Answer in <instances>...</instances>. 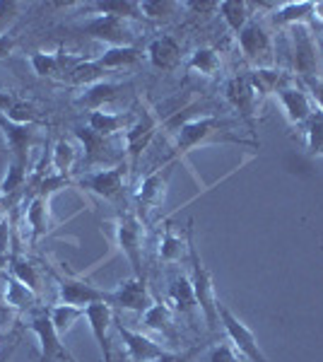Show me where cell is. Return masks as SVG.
Returning <instances> with one entry per match:
<instances>
[{
    "instance_id": "cell-1",
    "label": "cell",
    "mask_w": 323,
    "mask_h": 362,
    "mask_svg": "<svg viewBox=\"0 0 323 362\" xmlns=\"http://www.w3.org/2000/svg\"><path fill=\"white\" fill-rule=\"evenodd\" d=\"M210 143H237L246 145V140L232 136V124L225 119H217L213 114H203V116H193L186 121L184 126L176 131V160L184 155L193 153L201 145Z\"/></svg>"
},
{
    "instance_id": "cell-2",
    "label": "cell",
    "mask_w": 323,
    "mask_h": 362,
    "mask_svg": "<svg viewBox=\"0 0 323 362\" xmlns=\"http://www.w3.org/2000/svg\"><path fill=\"white\" fill-rule=\"evenodd\" d=\"M193 223H189V266H191V273H189V280H191V288H193V295H196V302H198V312L203 314L205 324L208 329H217L220 326V314H217V290H215V283H213V276L210 271L205 268L203 259H201V251H198L196 242H193Z\"/></svg>"
},
{
    "instance_id": "cell-3",
    "label": "cell",
    "mask_w": 323,
    "mask_h": 362,
    "mask_svg": "<svg viewBox=\"0 0 323 362\" xmlns=\"http://www.w3.org/2000/svg\"><path fill=\"white\" fill-rule=\"evenodd\" d=\"M217 314H220V326L225 329L229 343H232L234 350H237L246 362H270L266 358V353L261 350V346H258V338L254 336V331H251L222 300L217 302Z\"/></svg>"
},
{
    "instance_id": "cell-4",
    "label": "cell",
    "mask_w": 323,
    "mask_h": 362,
    "mask_svg": "<svg viewBox=\"0 0 323 362\" xmlns=\"http://www.w3.org/2000/svg\"><path fill=\"white\" fill-rule=\"evenodd\" d=\"M114 242L123 256L128 259V264L133 266L135 278H145V266H143V227H140L138 215L123 213L116 218L114 223Z\"/></svg>"
},
{
    "instance_id": "cell-5",
    "label": "cell",
    "mask_w": 323,
    "mask_h": 362,
    "mask_svg": "<svg viewBox=\"0 0 323 362\" xmlns=\"http://www.w3.org/2000/svg\"><path fill=\"white\" fill-rule=\"evenodd\" d=\"M292 44V68L295 73L307 78H319V39L314 34V27L295 25L287 29Z\"/></svg>"
},
{
    "instance_id": "cell-6",
    "label": "cell",
    "mask_w": 323,
    "mask_h": 362,
    "mask_svg": "<svg viewBox=\"0 0 323 362\" xmlns=\"http://www.w3.org/2000/svg\"><path fill=\"white\" fill-rule=\"evenodd\" d=\"M176 165V157H172L169 162H164L162 167H157L155 172H150L148 177L138 184L135 189V208H138V220L148 218L155 208H160L167 198V189H169V179H172V169Z\"/></svg>"
},
{
    "instance_id": "cell-7",
    "label": "cell",
    "mask_w": 323,
    "mask_h": 362,
    "mask_svg": "<svg viewBox=\"0 0 323 362\" xmlns=\"http://www.w3.org/2000/svg\"><path fill=\"white\" fill-rule=\"evenodd\" d=\"M29 331L39 341V362H73L75 358L63 346V338L58 336L54 321L49 317V309H34L29 319Z\"/></svg>"
},
{
    "instance_id": "cell-8",
    "label": "cell",
    "mask_w": 323,
    "mask_h": 362,
    "mask_svg": "<svg viewBox=\"0 0 323 362\" xmlns=\"http://www.w3.org/2000/svg\"><path fill=\"white\" fill-rule=\"evenodd\" d=\"M160 126H162L160 116L152 112V109L143 107L138 116H135L133 126L123 133V155H128V160H131V169H138L140 157L150 148L152 138L157 136Z\"/></svg>"
},
{
    "instance_id": "cell-9",
    "label": "cell",
    "mask_w": 323,
    "mask_h": 362,
    "mask_svg": "<svg viewBox=\"0 0 323 362\" xmlns=\"http://www.w3.org/2000/svg\"><path fill=\"white\" fill-rule=\"evenodd\" d=\"M78 32H82L85 37L95 39L109 46H135V32L128 20L121 17H111V15H95L90 20H85L78 27Z\"/></svg>"
},
{
    "instance_id": "cell-10",
    "label": "cell",
    "mask_w": 323,
    "mask_h": 362,
    "mask_svg": "<svg viewBox=\"0 0 323 362\" xmlns=\"http://www.w3.org/2000/svg\"><path fill=\"white\" fill-rule=\"evenodd\" d=\"M225 95H227V102L232 104V109L237 112L239 121L246 124L249 133L254 136V143H258L256 138V131H258V97L251 87L249 78L246 75H234V78L227 80V87H225Z\"/></svg>"
},
{
    "instance_id": "cell-11",
    "label": "cell",
    "mask_w": 323,
    "mask_h": 362,
    "mask_svg": "<svg viewBox=\"0 0 323 362\" xmlns=\"http://www.w3.org/2000/svg\"><path fill=\"white\" fill-rule=\"evenodd\" d=\"M155 297H152L148 280L145 278H126L116 285L114 290H109V302L111 309H121V312H133V314H145L148 309L155 305Z\"/></svg>"
},
{
    "instance_id": "cell-12",
    "label": "cell",
    "mask_w": 323,
    "mask_h": 362,
    "mask_svg": "<svg viewBox=\"0 0 323 362\" xmlns=\"http://www.w3.org/2000/svg\"><path fill=\"white\" fill-rule=\"evenodd\" d=\"M237 42L242 54L254 63L256 68H270L273 66V37L263 22L251 20L242 32L237 34Z\"/></svg>"
},
{
    "instance_id": "cell-13",
    "label": "cell",
    "mask_w": 323,
    "mask_h": 362,
    "mask_svg": "<svg viewBox=\"0 0 323 362\" xmlns=\"http://www.w3.org/2000/svg\"><path fill=\"white\" fill-rule=\"evenodd\" d=\"M56 276V288H58V300L63 305H75V307H90L97 302H109V290H102L97 285L87 283L78 276Z\"/></svg>"
},
{
    "instance_id": "cell-14",
    "label": "cell",
    "mask_w": 323,
    "mask_h": 362,
    "mask_svg": "<svg viewBox=\"0 0 323 362\" xmlns=\"http://www.w3.org/2000/svg\"><path fill=\"white\" fill-rule=\"evenodd\" d=\"M0 133L5 138V145L10 150V160H20L29 165V155L37 148V143L41 140L39 136V126H29V124H15L8 116L0 112Z\"/></svg>"
},
{
    "instance_id": "cell-15",
    "label": "cell",
    "mask_w": 323,
    "mask_h": 362,
    "mask_svg": "<svg viewBox=\"0 0 323 362\" xmlns=\"http://www.w3.org/2000/svg\"><path fill=\"white\" fill-rule=\"evenodd\" d=\"M75 138L82 143V165L87 167V172H92L97 165L99 169H104V165H111V150L116 148V143L123 140V136L119 138H107V136H99L92 128L78 126L75 128ZM111 167H119V165H111Z\"/></svg>"
},
{
    "instance_id": "cell-16",
    "label": "cell",
    "mask_w": 323,
    "mask_h": 362,
    "mask_svg": "<svg viewBox=\"0 0 323 362\" xmlns=\"http://www.w3.org/2000/svg\"><path fill=\"white\" fill-rule=\"evenodd\" d=\"M78 186L87 191L92 196H99L104 201H119L126 191L123 186V167H104V169H92V172H85L78 179Z\"/></svg>"
},
{
    "instance_id": "cell-17",
    "label": "cell",
    "mask_w": 323,
    "mask_h": 362,
    "mask_svg": "<svg viewBox=\"0 0 323 362\" xmlns=\"http://www.w3.org/2000/svg\"><path fill=\"white\" fill-rule=\"evenodd\" d=\"M114 329L121 336L123 346H126V355L131 362H155L160 360L167 348H162L157 341H152L150 336H145L143 331H133L128 326H123L121 321L114 319Z\"/></svg>"
},
{
    "instance_id": "cell-18",
    "label": "cell",
    "mask_w": 323,
    "mask_h": 362,
    "mask_svg": "<svg viewBox=\"0 0 323 362\" xmlns=\"http://www.w3.org/2000/svg\"><path fill=\"white\" fill-rule=\"evenodd\" d=\"M275 99H278L285 119L290 121L292 126H307L311 116L316 114L314 104H311V97L302 90V87L287 85L275 95Z\"/></svg>"
},
{
    "instance_id": "cell-19",
    "label": "cell",
    "mask_w": 323,
    "mask_h": 362,
    "mask_svg": "<svg viewBox=\"0 0 323 362\" xmlns=\"http://www.w3.org/2000/svg\"><path fill=\"white\" fill-rule=\"evenodd\" d=\"M82 58H75L66 54L63 49L58 51H37V54L29 56V63H32L34 73L39 78L46 80H66V75L73 70L75 63H80Z\"/></svg>"
},
{
    "instance_id": "cell-20",
    "label": "cell",
    "mask_w": 323,
    "mask_h": 362,
    "mask_svg": "<svg viewBox=\"0 0 323 362\" xmlns=\"http://www.w3.org/2000/svg\"><path fill=\"white\" fill-rule=\"evenodd\" d=\"M85 319L90 324V331L99 346V353H102V362H111L109 329L114 326V309L107 302H97V305L85 307Z\"/></svg>"
},
{
    "instance_id": "cell-21",
    "label": "cell",
    "mask_w": 323,
    "mask_h": 362,
    "mask_svg": "<svg viewBox=\"0 0 323 362\" xmlns=\"http://www.w3.org/2000/svg\"><path fill=\"white\" fill-rule=\"evenodd\" d=\"M145 54H148L152 68L169 73V70H174L181 63V44L174 37H169V34H160V37H155L148 44Z\"/></svg>"
},
{
    "instance_id": "cell-22",
    "label": "cell",
    "mask_w": 323,
    "mask_h": 362,
    "mask_svg": "<svg viewBox=\"0 0 323 362\" xmlns=\"http://www.w3.org/2000/svg\"><path fill=\"white\" fill-rule=\"evenodd\" d=\"M123 85L111 83V80H102L90 87H82V92L75 97V107L85 109V112H102L107 104L116 102V97L121 95Z\"/></svg>"
},
{
    "instance_id": "cell-23",
    "label": "cell",
    "mask_w": 323,
    "mask_h": 362,
    "mask_svg": "<svg viewBox=\"0 0 323 362\" xmlns=\"http://www.w3.org/2000/svg\"><path fill=\"white\" fill-rule=\"evenodd\" d=\"M167 305L172 307V312L181 314V317H193V314L198 312V302H196V295H193L189 276L176 273V276L169 280Z\"/></svg>"
},
{
    "instance_id": "cell-24",
    "label": "cell",
    "mask_w": 323,
    "mask_h": 362,
    "mask_svg": "<svg viewBox=\"0 0 323 362\" xmlns=\"http://www.w3.org/2000/svg\"><path fill=\"white\" fill-rule=\"evenodd\" d=\"M25 223L32 232V244H39L41 237L51 232V198L32 196L25 206Z\"/></svg>"
},
{
    "instance_id": "cell-25",
    "label": "cell",
    "mask_w": 323,
    "mask_h": 362,
    "mask_svg": "<svg viewBox=\"0 0 323 362\" xmlns=\"http://www.w3.org/2000/svg\"><path fill=\"white\" fill-rule=\"evenodd\" d=\"M246 78H249L251 87H254L258 102H263L266 97L270 95H278L283 87L290 85V75L285 73V70L280 68H254L246 73Z\"/></svg>"
},
{
    "instance_id": "cell-26",
    "label": "cell",
    "mask_w": 323,
    "mask_h": 362,
    "mask_svg": "<svg viewBox=\"0 0 323 362\" xmlns=\"http://www.w3.org/2000/svg\"><path fill=\"white\" fill-rule=\"evenodd\" d=\"M133 112H123V114H114V112H90L87 116V128H92L99 136H107V138H116V136H123L128 128L133 126L135 121Z\"/></svg>"
},
{
    "instance_id": "cell-27",
    "label": "cell",
    "mask_w": 323,
    "mask_h": 362,
    "mask_svg": "<svg viewBox=\"0 0 323 362\" xmlns=\"http://www.w3.org/2000/svg\"><path fill=\"white\" fill-rule=\"evenodd\" d=\"M270 20H273V25L287 29L295 25L314 27V3H283L270 15Z\"/></svg>"
},
{
    "instance_id": "cell-28",
    "label": "cell",
    "mask_w": 323,
    "mask_h": 362,
    "mask_svg": "<svg viewBox=\"0 0 323 362\" xmlns=\"http://www.w3.org/2000/svg\"><path fill=\"white\" fill-rule=\"evenodd\" d=\"M140 58H143V51H140L138 46H109V49H104L102 54L97 56V63L107 70V73H111V70L138 66Z\"/></svg>"
},
{
    "instance_id": "cell-29",
    "label": "cell",
    "mask_w": 323,
    "mask_h": 362,
    "mask_svg": "<svg viewBox=\"0 0 323 362\" xmlns=\"http://www.w3.org/2000/svg\"><path fill=\"white\" fill-rule=\"evenodd\" d=\"M39 297L22 285L20 280L8 276L5 278V288H3V307L5 309H17V312H27V309H34Z\"/></svg>"
},
{
    "instance_id": "cell-30",
    "label": "cell",
    "mask_w": 323,
    "mask_h": 362,
    "mask_svg": "<svg viewBox=\"0 0 323 362\" xmlns=\"http://www.w3.org/2000/svg\"><path fill=\"white\" fill-rule=\"evenodd\" d=\"M160 259L164 264H179L189 259V230H186V237H181L172 227H167L160 239Z\"/></svg>"
},
{
    "instance_id": "cell-31",
    "label": "cell",
    "mask_w": 323,
    "mask_h": 362,
    "mask_svg": "<svg viewBox=\"0 0 323 362\" xmlns=\"http://www.w3.org/2000/svg\"><path fill=\"white\" fill-rule=\"evenodd\" d=\"M107 70L97 63V58H82L80 63H75L73 70L66 75V80L70 85H78V87H90L95 83H102L107 80Z\"/></svg>"
},
{
    "instance_id": "cell-32",
    "label": "cell",
    "mask_w": 323,
    "mask_h": 362,
    "mask_svg": "<svg viewBox=\"0 0 323 362\" xmlns=\"http://www.w3.org/2000/svg\"><path fill=\"white\" fill-rule=\"evenodd\" d=\"M10 276L20 280L22 285H27V288L39 297V293H41V276H39L37 266H34L32 261H27L20 251H10Z\"/></svg>"
},
{
    "instance_id": "cell-33",
    "label": "cell",
    "mask_w": 323,
    "mask_h": 362,
    "mask_svg": "<svg viewBox=\"0 0 323 362\" xmlns=\"http://www.w3.org/2000/svg\"><path fill=\"white\" fill-rule=\"evenodd\" d=\"M251 5L244 3V0H222L217 13L225 20L227 29L232 34H239L242 29L251 22V13H249Z\"/></svg>"
},
{
    "instance_id": "cell-34",
    "label": "cell",
    "mask_w": 323,
    "mask_h": 362,
    "mask_svg": "<svg viewBox=\"0 0 323 362\" xmlns=\"http://www.w3.org/2000/svg\"><path fill=\"white\" fill-rule=\"evenodd\" d=\"M186 68L193 70V73H198V75H205V78H215L222 68L220 54H217L213 46H201V49H196L189 56Z\"/></svg>"
},
{
    "instance_id": "cell-35",
    "label": "cell",
    "mask_w": 323,
    "mask_h": 362,
    "mask_svg": "<svg viewBox=\"0 0 323 362\" xmlns=\"http://www.w3.org/2000/svg\"><path fill=\"white\" fill-rule=\"evenodd\" d=\"M97 15H111L121 17V20H145L143 10H140V0H104V3L90 5Z\"/></svg>"
},
{
    "instance_id": "cell-36",
    "label": "cell",
    "mask_w": 323,
    "mask_h": 362,
    "mask_svg": "<svg viewBox=\"0 0 323 362\" xmlns=\"http://www.w3.org/2000/svg\"><path fill=\"white\" fill-rule=\"evenodd\" d=\"M75 162H78V148L73 145V140L61 138L54 145V150H51V172L61 174V177H70Z\"/></svg>"
},
{
    "instance_id": "cell-37",
    "label": "cell",
    "mask_w": 323,
    "mask_h": 362,
    "mask_svg": "<svg viewBox=\"0 0 323 362\" xmlns=\"http://www.w3.org/2000/svg\"><path fill=\"white\" fill-rule=\"evenodd\" d=\"M49 317L54 321L58 336H66L73 331V326L78 324L80 319H85V307H75V305H63V302H58L49 309Z\"/></svg>"
},
{
    "instance_id": "cell-38",
    "label": "cell",
    "mask_w": 323,
    "mask_h": 362,
    "mask_svg": "<svg viewBox=\"0 0 323 362\" xmlns=\"http://www.w3.org/2000/svg\"><path fill=\"white\" fill-rule=\"evenodd\" d=\"M29 177V165L20 160H8V169H5V177L0 181V196H13L25 186Z\"/></svg>"
},
{
    "instance_id": "cell-39",
    "label": "cell",
    "mask_w": 323,
    "mask_h": 362,
    "mask_svg": "<svg viewBox=\"0 0 323 362\" xmlns=\"http://www.w3.org/2000/svg\"><path fill=\"white\" fill-rule=\"evenodd\" d=\"M172 307L167 302H155L148 312L143 314V326L148 331H160V334H169L172 331Z\"/></svg>"
},
{
    "instance_id": "cell-40",
    "label": "cell",
    "mask_w": 323,
    "mask_h": 362,
    "mask_svg": "<svg viewBox=\"0 0 323 362\" xmlns=\"http://www.w3.org/2000/svg\"><path fill=\"white\" fill-rule=\"evenodd\" d=\"M304 148L309 157H323V112H316L304 126Z\"/></svg>"
},
{
    "instance_id": "cell-41",
    "label": "cell",
    "mask_w": 323,
    "mask_h": 362,
    "mask_svg": "<svg viewBox=\"0 0 323 362\" xmlns=\"http://www.w3.org/2000/svg\"><path fill=\"white\" fill-rule=\"evenodd\" d=\"M179 8L181 3H176V0H140V10H143L145 20H169Z\"/></svg>"
},
{
    "instance_id": "cell-42",
    "label": "cell",
    "mask_w": 323,
    "mask_h": 362,
    "mask_svg": "<svg viewBox=\"0 0 323 362\" xmlns=\"http://www.w3.org/2000/svg\"><path fill=\"white\" fill-rule=\"evenodd\" d=\"M5 116H8L10 121H15V124H29V126H39L41 124L39 109L34 107V104H29V102H22V99H17Z\"/></svg>"
},
{
    "instance_id": "cell-43",
    "label": "cell",
    "mask_w": 323,
    "mask_h": 362,
    "mask_svg": "<svg viewBox=\"0 0 323 362\" xmlns=\"http://www.w3.org/2000/svg\"><path fill=\"white\" fill-rule=\"evenodd\" d=\"M20 8L17 0H0V34H8V27L20 17Z\"/></svg>"
},
{
    "instance_id": "cell-44",
    "label": "cell",
    "mask_w": 323,
    "mask_h": 362,
    "mask_svg": "<svg viewBox=\"0 0 323 362\" xmlns=\"http://www.w3.org/2000/svg\"><path fill=\"white\" fill-rule=\"evenodd\" d=\"M208 362H244V358L234 350L232 343H220V346H213V350H210Z\"/></svg>"
},
{
    "instance_id": "cell-45",
    "label": "cell",
    "mask_w": 323,
    "mask_h": 362,
    "mask_svg": "<svg viewBox=\"0 0 323 362\" xmlns=\"http://www.w3.org/2000/svg\"><path fill=\"white\" fill-rule=\"evenodd\" d=\"M302 83L309 90L311 99L319 104V112H323V80L321 78H307V80H302Z\"/></svg>"
},
{
    "instance_id": "cell-46",
    "label": "cell",
    "mask_w": 323,
    "mask_h": 362,
    "mask_svg": "<svg viewBox=\"0 0 323 362\" xmlns=\"http://www.w3.org/2000/svg\"><path fill=\"white\" fill-rule=\"evenodd\" d=\"M181 8H189L198 15H210V13H217L220 3H215V0H210V3H196V0H189V3H181Z\"/></svg>"
},
{
    "instance_id": "cell-47",
    "label": "cell",
    "mask_w": 323,
    "mask_h": 362,
    "mask_svg": "<svg viewBox=\"0 0 323 362\" xmlns=\"http://www.w3.org/2000/svg\"><path fill=\"white\" fill-rule=\"evenodd\" d=\"M193 355H196V350H184V353H172V350H167V353L155 362H191Z\"/></svg>"
},
{
    "instance_id": "cell-48",
    "label": "cell",
    "mask_w": 323,
    "mask_h": 362,
    "mask_svg": "<svg viewBox=\"0 0 323 362\" xmlns=\"http://www.w3.org/2000/svg\"><path fill=\"white\" fill-rule=\"evenodd\" d=\"M15 46H17V42H15L13 34H0V61L13 54Z\"/></svg>"
},
{
    "instance_id": "cell-49",
    "label": "cell",
    "mask_w": 323,
    "mask_h": 362,
    "mask_svg": "<svg viewBox=\"0 0 323 362\" xmlns=\"http://www.w3.org/2000/svg\"><path fill=\"white\" fill-rule=\"evenodd\" d=\"M15 102H17V97L13 95V92H10V90H3V87H0V112L8 114V112H10V107H13Z\"/></svg>"
},
{
    "instance_id": "cell-50",
    "label": "cell",
    "mask_w": 323,
    "mask_h": 362,
    "mask_svg": "<svg viewBox=\"0 0 323 362\" xmlns=\"http://www.w3.org/2000/svg\"><path fill=\"white\" fill-rule=\"evenodd\" d=\"M17 338L13 343H10V346H3L0 348V362H13V355H15V350H17Z\"/></svg>"
},
{
    "instance_id": "cell-51",
    "label": "cell",
    "mask_w": 323,
    "mask_h": 362,
    "mask_svg": "<svg viewBox=\"0 0 323 362\" xmlns=\"http://www.w3.org/2000/svg\"><path fill=\"white\" fill-rule=\"evenodd\" d=\"M0 223H3V218H0Z\"/></svg>"
},
{
    "instance_id": "cell-52",
    "label": "cell",
    "mask_w": 323,
    "mask_h": 362,
    "mask_svg": "<svg viewBox=\"0 0 323 362\" xmlns=\"http://www.w3.org/2000/svg\"><path fill=\"white\" fill-rule=\"evenodd\" d=\"M73 362H78V360H73Z\"/></svg>"
},
{
    "instance_id": "cell-53",
    "label": "cell",
    "mask_w": 323,
    "mask_h": 362,
    "mask_svg": "<svg viewBox=\"0 0 323 362\" xmlns=\"http://www.w3.org/2000/svg\"><path fill=\"white\" fill-rule=\"evenodd\" d=\"M321 32H323V29H321Z\"/></svg>"
}]
</instances>
